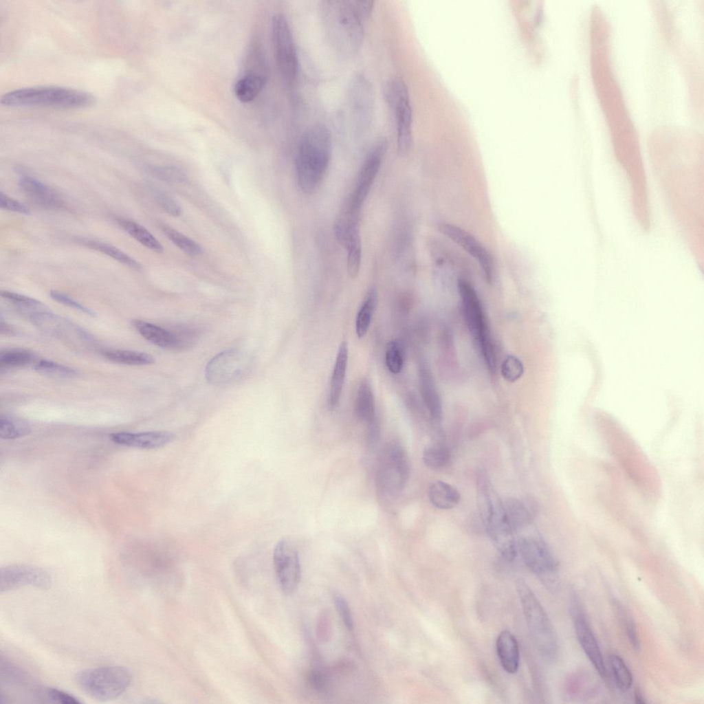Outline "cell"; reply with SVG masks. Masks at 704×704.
Here are the masks:
<instances>
[{
  "label": "cell",
  "instance_id": "obj_38",
  "mask_svg": "<svg viewBox=\"0 0 704 704\" xmlns=\"http://www.w3.org/2000/svg\"><path fill=\"white\" fill-rule=\"evenodd\" d=\"M422 459L428 468L432 470H440L449 463L450 452L443 443H437L425 448Z\"/></svg>",
  "mask_w": 704,
  "mask_h": 704
},
{
  "label": "cell",
  "instance_id": "obj_29",
  "mask_svg": "<svg viewBox=\"0 0 704 704\" xmlns=\"http://www.w3.org/2000/svg\"><path fill=\"white\" fill-rule=\"evenodd\" d=\"M375 399L372 388L366 380L359 384L355 405L357 417L368 424L375 419Z\"/></svg>",
  "mask_w": 704,
  "mask_h": 704
},
{
  "label": "cell",
  "instance_id": "obj_31",
  "mask_svg": "<svg viewBox=\"0 0 704 704\" xmlns=\"http://www.w3.org/2000/svg\"><path fill=\"white\" fill-rule=\"evenodd\" d=\"M101 355L109 361L130 366L148 365L155 362L153 355L140 351L107 349L100 351Z\"/></svg>",
  "mask_w": 704,
  "mask_h": 704
},
{
  "label": "cell",
  "instance_id": "obj_18",
  "mask_svg": "<svg viewBox=\"0 0 704 704\" xmlns=\"http://www.w3.org/2000/svg\"><path fill=\"white\" fill-rule=\"evenodd\" d=\"M51 584L50 575L36 566L15 564L2 566L0 569L1 593L25 586L47 589Z\"/></svg>",
  "mask_w": 704,
  "mask_h": 704
},
{
  "label": "cell",
  "instance_id": "obj_16",
  "mask_svg": "<svg viewBox=\"0 0 704 704\" xmlns=\"http://www.w3.org/2000/svg\"><path fill=\"white\" fill-rule=\"evenodd\" d=\"M373 93L369 81L362 75L356 76L349 93L350 116L353 129L361 133L371 125L373 114Z\"/></svg>",
  "mask_w": 704,
  "mask_h": 704
},
{
  "label": "cell",
  "instance_id": "obj_49",
  "mask_svg": "<svg viewBox=\"0 0 704 704\" xmlns=\"http://www.w3.org/2000/svg\"><path fill=\"white\" fill-rule=\"evenodd\" d=\"M347 250V272L350 277L354 278L359 273L361 257L362 246L361 243L351 245Z\"/></svg>",
  "mask_w": 704,
  "mask_h": 704
},
{
  "label": "cell",
  "instance_id": "obj_41",
  "mask_svg": "<svg viewBox=\"0 0 704 704\" xmlns=\"http://www.w3.org/2000/svg\"><path fill=\"white\" fill-rule=\"evenodd\" d=\"M1 296L12 304L15 307L22 311H30V314L29 317L37 311L45 309L44 305L41 302L23 294L9 291H1Z\"/></svg>",
  "mask_w": 704,
  "mask_h": 704
},
{
  "label": "cell",
  "instance_id": "obj_22",
  "mask_svg": "<svg viewBox=\"0 0 704 704\" xmlns=\"http://www.w3.org/2000/svg\"><path fill=\"white\" fill-rule=\"evenodd\" d=\"M132 324L144 338L155 346L170 349L183 346L182 341L176 335L158 325L138 319L133 320Z\"/></svg>",
  "mask_w": 704,
  "mask_h": 704
},
{
  "label": "cell",
  "instance_id": "obj_28",
  "mask_svg": "<svg viewBox=\"0 0 704 704\" xmlns=\"http://www.w3.org/2000/svg\"><path fill=\"white\" fill-rule=\"evenodd\" d=\"M265 82L262 75L249 72L237 80L234 87L236 98L242 102L253 100L261 92Z\"/></svg>",
  "mask_w": 704,
  "mask_h": 704
},
{
  "label": "cell",
  "instance_id": "obj_10",
  "mask_svg": "<svg viewBox=\"0 0 704 704\" xmlns=\"http://www.w3.org/2000/svg\"><path fill=\"white\" fill-rule=\"evenodd\" d=\"M385 98L396 122L397 152L403 156L409 152L412 142V111L404 81L399 78L390 79L385 87Z\"/></svg>",
  "mask_w": 704,
  "mask_h": 704
},
{
  "label": "cell",
  "instance_id": "obj_45",
  "mask_svg": "<svg viewBox=\"0 0 704 704\" xmlns=\"http://www.w3.org/2000/svg\"><path fill=\"white\" fill-rule=\"evenodd\" d=\"M149 189L155 201L166 212L173 217L180 216L182 209L170 195L155 186H151Z\"/></svg>",
  "mask_w": 704,
  "mask_h": 704
},
{
  "label": "cell",
  "instance_id": "obj_15",
  "mask_svg": "<svg viewBox=\"0 0 704 704\" xmlns=\"http://www.w3.org/2000/svg\"><path fill=\"white\" fill-rule=\"evenodd\" d=\"M273 562L281 590L285 594L292 593L300 582L301 571L298 551L289 539L283 538L276 543Z\"/></svg>",
  "mask_w": 704,
  "mask_h": 704
},
{
  "label": "cell",
  "instance_id": "obj_51",
  "mask_svg": "<svg viewBox=\"0 0 704 704\" xmlns=\"http://www.w3.org/2000/svg\"><path fill=\"white\" fill-rule=\"evenodd\" d=\"M0 207L2 209L18 212L20 214H29V208L23 203L8 197L2 191L0 192Z\"/></svg>",
  "mask_w": 704,
  "mask_h": 704
},
{
  "label": "cell",
  "instance_id": "obj_2",
  "mask_svg": "<svg viewBox=\"0 0 704 704\" xmlns=\"http://www.w3.org/2000/svg\"><path fill=\"white\" fill-rule=\"evenodd\" d=\"M476 490L480 513L494 547L505 559L513 560L518 551L514 531L504 503L483 472L477 474Z\"/></svg>",
  "mask_w": 704,
  "mask_h": 704
},
{
  "label": "cell",
  "instance_id": "obj_4",
  "mask_svg": "<svg viewBox=\"0 0 704 704\" xmlns=\"http://www.w3.org/2000/svg\"><path fill=\"white\" fill-rule=\"evenodd\" d=\"M96 102V98L89 92L52 85L20 88L6 93L1 98V103L9 107L70 109L87 108Z\"/></svg>",
  "mask_w": 704,
  "mask_h": 704
},
{
  "label": "cell",
  "instance_id": "obj_34",
  "mask_svg": "<svg viewBox=\"0 0 704 704\" xmlns=\"http://www.w3.org/2000/svg\"><path fill=\"white\" fill-rule=\"evenodd\" d=\"M31 425L27 420L12 415H1V438L4 439H14L28 435L31 432Z\"/></svg>",
  "mask_w": 704,
  "mask_h": 704
},
{
  "label": "cell",
  "instance_id": "obj_40",
  "mask_svg": "<svg viewBox=\"0 0 704 704\" xmlns=\"http://www.w3.org/2000/svg\"><path fill=\"white\" fill-rule=\"evenodd\" d=\"M164 234L182 251L190 256H197L202 253L201 246L173 228L166 225L162 226Z\"/></svg>",
  "mask_w": 704,
  "mask_h": 704
},
{
  "label": "cell",
  "instance_id": "obj_48",
  "mask_svg": "<svg viewBox=\"0 0 704 704\" xmlns=\"http://www.w3.org/2000/svg\"><path fill=\"white\" fill-rule=\"evenodd\" d=\"M51 298L67 307L78 310L89 316L96 317L97 314L91 309L85 306L68 295L56 290H51L50 292Z\"/></svg>",
  "mask_w": 704,
  "mask_h": 704
},
{
  "label": "cell",
  "instance_id": "obj_42",
  "mask_svg": "<svg viewBox=\"0 0 704 704\" xmlns=\"http://www.w3.org/2000/svg\"><path fill=\"white\" fill-rule=\"evenodd\" d=\"M385 362L387 368L393 374L399 373L402 370L404 362V349L399 340H393L388 343Z\"/></svg>",
  "mask_w": 704,
  "mask_h": 704
},
{
  "label": "cell",
  "instance_id": "obj_46",
  "mask_svg": "<svg viewBox=\"0 0 704 704\" xmlns=\"http://www.w3.org/2000/svg\"><path fill=\"white\" fill-rule=\"evenodd\" d=\"M501 373L506 380L516 381L523 373V365L518 358L509 355L502 363Z\"/></svg>",
  "mask_w": 704,
  "mask_h": 704
},
{
  "label": "cell",
  "instance_id": "obj_5",
  "mask_svg": "<svg viewBox=\"0 0 704 704\" xmlns=\"http://www.w3.org/2000/svg\"><path fill=\"white\" fill-rule=\"evenodd\" d=\"M516 588L534 644L545 659H556L558 640L547 614L525 580L518 579Z\"/></svg>",
  "mask_w": 704,
  "mask_h": 704
},
{
  "label": "cell",
  "instance_id": "obj_37",
  "mask_svg": "<svg viewBox=\"0 0 704 704\" xmlns=\"http://www.w3.org/2000/svg\"><path fill=\"white\" fill-rule=\"evenodd\" d=\"M608 661L612 675L617 688L623 692L628 691L632 684V673L624 661L617 654L609 656Z\"/></svg>",
  "mask_w": 704,
  "mask_h": 704
},
{
  "label": "cell",
  "instance_id": "obj_21",
  "mask_svg": "<svg viewBox=\"0 0 704 704\" xmlns=\"http://www.w3.org/2000/svg\"><path fill=\"white\" fill-rule=\"evenodd\" d=\"M19 186L32 201L43 208L59 210L65 207L64 200L56 191L32 177H22Z\"/></svg>",
  "mask_w": 704,
  "mask_h": 704
},
{
  "label": "cell",
  "instance_id": "obj_7",
  "mask_svg": "<svg viewBox=\"0 0 704 704\" xmlns=\"http://www.w3.org/2000/svg\"><path fill=\"white\" fill-rule=\"evenodd\" d=\"M458 290L469 330L476 340L488 368L494 370L496 366L494 346L478 296L473 287L463 279L458 280Z\"/></svg>",
  "mask_w": 704,
  "mask_h": 704
},
{
  "label": "cell",
  "instance_id": "obj_43",
  "mask_svg": "<svg viewBox=\"0 0 704 704\" xmlns=\"http://www.w3.org/2000/svg\"><path fill=\"white\" fill-rule=\"evenodd\" d=\"M614 606L630 645L635 650H639L640 642L633 618L620 603L615 601Z\"/></svg>",
  "mask_w": 704,
  "mask_h": 704
},
{
  "label": "cell",
  "instance_id": "obj_8",
  "mask_svg": "<svg viewBox=\"0 0 704 704\" xmlns=\"http://www.w3.org/2000/svg\"><path fill=\"white\" fill-rule=\"evenodd\" d=\"M409 463L404 448L396 441L382 449L376 472V485L382 494L397 496L405 487L409 477Z\"/></svg>",
  "mask_w": 704,
  "mask_h": 704
},
{
  "label": "cell",
  "instance_id": "obj_30",
  "mask_svg": "<svg viewBox=\"0 0 704 704\" xmlns=\"http://www.w3.org/2000/svg\"><path fill=\"white\" fill-rule=\"evenodd\" d=\"M117 222L126 232L146 248L157 253L164 251L159 241L140 224L124 218L118 219Z\"/></svg>",
  "mask_w": 704,
  "mask_h": 704
},
{
  "label": "cell",
  "instance_id": "obj_39",
  "mask_svg": "<svg viewBox=\"0 0 704 704\" xmlns=\"http://www.w3.org/2000/svg\"><path fill=\"white\" fill-rule=\"evenodd\" d=\"M34 370L43 375L57 379H72L78 372L67 366L48 360H40L34 365Z\"/></svg>",
  "mask_w": 704,
  "mask_h": 704
},
{
  "label": "cell",
  "instance_id": "obj_32",
  "mask_svg": "<svg viewBox=\"0 0 704 704\" xmlns=\"http://www.w3.org/2000/svg\"><path fill=\"white\" fill-rule=\"evenodd\" d=\"M509 523L513 531L523 529L532 521V513L529 507L523 501L510 498L504 503Z\"/></svg>",
  "mask_w": 704,
  "mask_h": 704
},
{
  "label": "cell",
  "instance_id": "obj_20",
  "mask_svg": "<svg viewBox=\"0 0 704 704\" xmlns=\"http://www.w3.org/2000/svg\"><path fill=\"white\" fill-rule=\"evenodd\" d=\"M110 439L118 445L140 449H155L171 442L174 434L167 431H147L141 432H117L109 435Z\"/></svg>",
  "mask_w": 704,
  "mask_h": 704
},
{
  "label": "cell",
  "instance_id": "obj_24",
  "mask_svg": "<svg viewBox=\"0 0 704 704\" xmlns=\"http://www.w3.org/2000/svg\"><path fill=\"white\" fill-rule=\"evenodd\" d=\"M497 655L503 669L508 673H515L519 666L520 654L518 641L508 630L502 631L496 643Z\"/></svg>",
  "mask_w": 704,
  "mask_h": 704
},
{
  "label": "cell",
  "instance_id": "obj_52",
  "mask_svg": "<svg viewBox=\"0 0 704 704\" xmlns=\"http://www.w3.org/2000/svg\"><path fill=\"white\" fill-rule=\"evenodd\" d=\"M308 681L314 690L320 692H325L329 687V680L324 672L318 669H313L309 672Z\"/></svg>",
  "mask_w": 704,
  "mask_h": 704
},
{
  "label": "cell",
  "instance_id": "obj_13",
  "mask_svg": "<svg viewBox=\"0 0 704 704\" xmlns=\"http://www.w3.org/2000/svg\"><path fill=\"white\" fill-rule=\"evenodd\" d=\"M29 318L43 332L72 346L82 347L91 344L94 340L89 333L77 324L46 309L37 311Z\"/></svg>",
  "mask_w": 704,
  "mask_h": 704
},
{
  "label": "cell",
  "instance_id": "obj_47",
  "mask_svg": "<svg viewBox=\"0 0 704 704\" xmlns=\"http://www.w3.org/2000/svg\"><path fill=\"white\" fill-rule=\"evenodd\" d=\"M38 694L43 696L44 698L48 699V701L52 703L61 704L81 703V701L72 694L54 688H45L41 689L39 691Z\"/></svg>",
  "mask_w": 704,
  "mask_h": 704
},
{
  "label": "cell",
  "instance_id": "obj_27",
  "mask_svg": "<svg viewBox=\"0 0 704 704\" xmlns=\"http://www.w3.org/2000/svg\"><path fill=\"white\" fill-rule=\"evenodd\" d=\"M566 694L571 698H588L596 691L595 680L586 672L579 671L571 674L565 682Z\"/></svg>",
  "mask_w": 704,
  "mask_h": 704
},
{
  "label": "cell",
  "instance_id": "obj_26",
  "mask_svg": "<svg viewBox=\"0 0 704 704\" xmlns=\"http://www.w3.org/2000/svg\"><path fill=\"white\" fill-rule=\"evenodd\" d=\"M428 497L431 504L441 509L456 507L460 501L458 490L449 483L437 481L429 487Z\"/></svg>",
  "mask_w": 704,
  "mask_h": 704
},
{
  "label": "cell",
  "instance_id": "obj_23",
  "mask_svg": "<svg viewBox=\"0 0 704 704\" xmlns=\"http://www.w3.org/2000/svg\"><path fill=\"white\" fill-rule=\"evenodd\" d=\"M347 361V342L343 341L339 346L331 378L327 399L330 409L336 408L339 404L346 375Z\"/></svg>",
  "mask_w": 704,
  "mask_h": 704
},
{
  "label": "cell",
  "instance_id": "obj_3",
  "mask_svg": "<svg viewBox=\"0 0 704 704\" xmlns=\"http://www.w3.org/2000/svg\"><path fill=\"white\" fill-rule=\"evenodd\" d=\"M321 11L324 31L331 45L344 55L355 54L362 43L363 20L351 1H324Z\"/></svg>",
  "mask_w": 704,
  "mask_h": 704
},
{
  "label": "cell",
  "instance_id": "obj_19",
  "mask_svg": "<svg viewBox=\"0 0 704 704\" xmlns=\"http://www.w3.org/2000/svg\"><path fill=\"white\" fill-rule=\"evenodd\" d=\"M438 230L472 256L482 269L488 282H491L494 271V263L487 250L473 235L452 224L440 223Z\"/></svg>",
  "mask_w": 704,
  "mask_h": 704
},
{
  "label": "cell",
  "instance_id": "obj_9",
  "mask_svg": "<svg viewBox=\"0 0 704 704\" xmlns=\"http://www.w3.org/2000/svg\"><path fill=\"white\" fill-rule=\"evenodd\" d=\"M521 557L527 567L551 591L559 586L558 562L546 542L538 537H525L518 544Z\"/></svg>",
  "mask_w": 704,
  "mask_h": 704
},
{
  "label": "cell",
  "instance_id": "obj_53",
  "mask_svg": "<svg viewBox=\"0 0 704 704\" xmlns=\"http://www.w3.org/2000/svg\"><path fill=\"white\" fill-rule=\"evenodd\" d=\"M0 331L1 333L3 335L14 336L17 334V331L11 324L3 320L2 316H1Z\"/></svg>",
  "mask_w": 704,
  "mask_h": 704
},
{
  "label": "cell",
  "instance_id": "obj_50",
  "mask_svg": "<svg viewBox=\"0 0 704 704\" xmlns=\"http://www.w3.org/2000/svg\"><path fill=\"white\" fill-rule=\"evenodd\" d=\"M334 602L345 626L349 630H352L353 628V619L347 602L342 596L337 595L334 597Z\"/></svg>",
  "mask_w": 704,
  "mask_h": 704
},
{
  "label": "cell",
  "instance_id": "obj_33",
  "mask_svg": "<svg viewBox=\"0 0 704 704\" xmlns=\"http://www.w3.org/2000/svg\"><path fill=\"white\" fill-rule=\"evenodd\" d=\"M378 296L375 289H370L362 302L355 319V333L359 338L366 336L377 305Z\"/></svg>",
  "mask_w": 704,
  "mask_h": 704
},
{
  "label": "cell",
  "instance_id": "obj_6",
  "mask_svg": "<svg viewBox=\"0 0 704 704\" xmlns=\"http://www.w3.org/2000/svg\"><path fill=\"white\" fill-rule=\"evenodd\" d=\"M79 688L99 701H109L121 696L132 681L130 670L124 666H108L87 668L75 676Z\"/></svg>",
  "mask_w": 704,
  "mask_h": 704
},
{
  "label": "cell",
  "instance_id": "obj_17",
  "mask_svg": "<svg viewBox=\"0 0 704 704\" xmlns=\"http://www.w3.org/2000/svg\"><path fill=\"white\" fill-rule=\"evenodd\" d=\"M571 612L576 637L582 650L598 674L605 677L606 669L599 643L575 596L571 599Z\"/></svg>",
  "mask_w": 704,
  "mask_h": 704
},
{
  "label": "cell",
  "instance_id": "obj_54",
  "mask_svg": "<svg viewBox=\"0 0 704 704\" xmlns=\"http://www.w3.org/2000/svg\"><path fill=\"white\" fill-rule=\"evenodd\" d=\"M635 702L637 703H645L644 696V695L642 694V692L639 688H637L635 690Z\"/></svg>",
  "mask_w": 704,
  "mask_h": 704
},
{
  "label": "cell",
  "instance_id": "obj_44",
  "mask_svg": "<svg viewBox=\"0 0 704 704\" xmlns=\"http://www.w3.org/2000/svg\"><path fill=\"white\" fill-rule=\"evenodd\" d=\"M150 172L159 179L168 183L180 184L187 180L185 173L173 166H153L150 168Z\"/></svg>",
  "mask_w": 704,
  "mask_h": 704
},
{
  "label": "cell",
  "instance_id": "obj_35",
  "mask_svg": "<svg viewBox=\"0 0 704 704\" xmlns=\"http://www.w3.org/2000/svg\"><path fill=\"white\" fill-rule=\"evenodd\" d=\"M36 356L31 351L21 348L5 349L0 352V368L9 369L36 363Z\"/></svg>",
  "mask_w": 704,
  "mask_h": 704
},
{
  "label": "cell",
  "instance_id": "obj_14",
  "mask_svg": "<svg viewBox=\"0 0 704 704\" xmlns=\"http://www.w3.org/2000/svg\"><path fill=\"white\" fill-rule=\"evenodd\" d=\"M386 149V140L381 139L368 152L359 171L355 188L344 201L352 210L361 212L362 205L380 170Z\"/></svg>",
  "mask_w": 704,
  "mask_h": 704
},
{
  "label": "cell",
  "instance_id": "obj_1",
  "mask_svg": "<svg viewBox=\"0 0 704 704\" xmlns=\"http://www.w3.org/2000/svg\"><path fill=\"white\" fill-rule=\"evenodd\" d=\"M331 155L329 129L319 124L307 129L300 139L296 157L298 184L305 193L318 189L328 171Z\"/></svg>",
  "mask_w": 704,
  "mask_h": 704
},
{
  "label": "cell",
  "instance_id": "obj_11",
  "mask_svg": "<svg viewBox=\"0 0 704 704\" xmlns=\"http://www.w3.org/2000/svg\"><path fill=\"white\" fill-rule=\"evenodd\" d=\"M252 360L247 352L231 349L214 356L206 367V378L214 385L234 383L245 377L252 368Z\"/></svg>",
  "mask_w": 704,
  "mask_h": 704
},
{
  "label": "cell",
  "instance_id": "obj_25",
  "mask_svg": "<svg viewBox=\"0 0 704 704\" xmlns=\"http://www.w3.org/2000/svg\"><path fill=\"white\" fill-rule=\"evenodd\" d=\"M421 392L431 418L438 421L441 417V403L435 382L428 367L422 364L419 368Z\"/></svg>",
  "mask_w": 704,
  "mask_h": 704
},
{
  "label": "cell",
  "instance_id": "obj_36",
  "mask_svg": "<svg viewBox=\"0 0 704 704\" xmlns=\"http://www.w3.org/2000/svg\"><path fill=\"white\" fill-rule=\"evenodd\" d=\"M80 243L92 250L100 252L111 257L134 270L140 271L142 270V265L136 260L116 247L94 240L81 239Z\"/></svg>",
  "mask_w": 704,
  "mask_h": 704
},
{
  "label": "cell",
  "instance_id": "obj_12",
  "mask_svg": "<svg viewBox=\"0 0 704 704\" xmlns=\"http://www.w3.org/2000/svg\"><path fill=\"white\" fill-rule=\"evenodd\" d=\"M272 32L278 70L284 82L291 85L298 74V60L293 34L283 14L273 16Z\"/></svg>",
  "mask_w": 704,
  "mask_h": 704
}]
</instances>
